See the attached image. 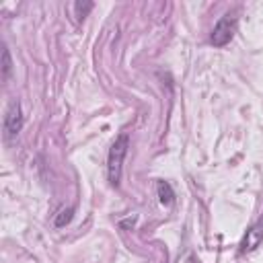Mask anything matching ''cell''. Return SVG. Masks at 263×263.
Masks as SVG:
<instances>
[{
  "mask_svg": "<svg viewBox=\"0 0 263 263\" xmlns=\"http://www.w3.org/2000/svg\"><path fill=\"white\" fill-rule=\"evenodd\" d=\"M92 6H95L92 2H84V4H82V2H76V4H74L76 16H78V18H84V16L88 14V10H92Z\"/></svg>",
  "mask_w": 263,
  "mask_h": 263,
  "instance_id": "obj_8",
  "label": "cell"
},
{
  "mask_svg": "<svg viewBox=\"0 0 263 263\" xmlns=\"http://www.w3.org/2000/svg\"><path fill=\"white\" fill-rule=\"evenodd\" d=\"M261 242H263V220H259V222L249 226V230H247V234H245V238L240 242V253H251Z\"/></svg>",
  "mask_w": 263,
  "mask_h": 263,
  "instance_id": "obj_4",
  "label": "cell"
},
{
  "mask_svg": "<svg viewBox=\"0 0 263 263\" xmlns=\"http://www.w3.org/2000/svg\"><path fill=\"white\" fill-rule=\"evenodd\" d=\"M72 214H74V208H66V210H62L55 218H53V224L58 226V228H62V226H66L70 220H72Z\"/></svg>",
  "mask_w": 263,
  "mask_h": 263,
  "instance_id": "obj_6",
  "label": "cell"
},
{
  "mask_svg": "<svg viewBox=\"0 0 263 263\" xmlns=\"http://www.w3.org/2000/svg\"><path fill=\"white\" fill-rule=\"evenodd\" d=\"M4 136L6 140H12L18 136V132L23 129V111H21V103L18 101H12L6 109V115H4Z\"/></svg>",
  "mask_w": 263,
  "mask_h": 263,
  "instance_id": "obj_3",
  "label": "cell"
},
{
  "mask_svg": "<svg viewBox=\"0 0 263 263\" xmlns=\"http://www.w3.org/2000/svg\"><path fill=\"white\" fill-rule=\"evenodd\" d=\"M234 33H236V18L230 16V14H224L216 23V27H214V31L210 35V43L216 45V47H224L226 43H230Z\"/></svg>",
  "mask_w": 263,
  "mask_h": 263,
  "instance_id": "obj_2",
  "label": "cell"
},
{
  "mask_svg": "<svg viewBox=\"0 0 263 263\" xmlns=\"http://www.w3.org/2000/svg\"><path fill=\"white\" fill-rule=\"evenodd\" d=\"M10 70H12V62H10L8 47L4 45V47H2V78H4V80L10 76Z\"/></svg>",
  "mask_w": 263,
  "mask_h": 263,
  "instance_id": "obj_7",
  "label": "cell"
},
{
  "mask_svg": "<svg viewBox=\"0 0 263 263\" xmlns=\"http://www.w3.org/2000/svg\"><path fill=\"white\" fill-rule=\"evenodd\" d=\"M127 148H129V138H127V134H119V136L115 138V142L111 144V148H109V156H107V177H109V183H111L113 187L119 185L123 160H125V156H127Z\"/></svg>",
  "mask_w": 263,
  "mask_h": 263,
  "instance_id": "obj_1",
  "label": "cell"
},
{
  "mask_svg": "<svg viewBox=\"0 0 263 263\" xmlns=\"http://www.w3.org/2000/svg\"><path fill=\"white\" fill-rule=\"evenodd\" d=\"M156 193H158V201H160L162 205H173V201H175V191H173V187H171L166 181H158Z\"/></svg>",
  "mask_w": 263,
  "mask_h": 263,
  "instance_id": "obj_5",
  "label": "cell"
}]
</instances>
